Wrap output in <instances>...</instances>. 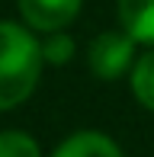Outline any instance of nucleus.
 Wrapping results in <instances>:
<instances>
[{
  "instance_id": "obj_1",
  "label": "nucleus",
  "mask_w": 154,
  "mask_h": 157,
  "mask_svg": "<svg viewBox=\"0 0 154 157\" xmlns=\"http://www.w3.org/2000/svg\"><path fill=\"white\" fill-rule=\"evenodd\" d=\"M42 42L29 26L0 23V112L26 103L42 77Z\"/></svg>"
},
{
  "instance_id": "obj_2",
  "label": "nucleus",
  "mask_w": 154,
  "mask_h": 157,
  "mask_svg": "<svg viewBox=\"0 0 154 157\" xmlns=\"http://www.w3.org/2000/svg\"><path fill=\"white\" fill-rule=\"evenodd\" d=\"M135 45L129 32H103L90 42L87 48V64L100 80H116L125 71L135 67Z\"/></svg>"
},
{
  "instance_id": "obj_3",
  "label": "nucleus",
  "mask_w": 154,
  "mask_h": 157,
  "mask_svg": "<svg viewBox=\"0 0 154 157\" xmlns=\"http://www.w3.org/2000/svg\"><path fill=\"white\" fill-rule=\"evenodd\" d=\"M19 16L26 19V26L36 32H64L67 26L77 19L83 0H16Z\"/></svg>"
},
{
  "instance_id": "obj_4",
  "label": "nucleus",
  "mask_w": 154,
  "mask_h": 157,
  "mask_svg": "<svg viewBox=\"0 0 154 157\" xmlns=\"http://www.w3.org/2000/svg\"><path fill=\"white\" fill-rule=\"evenodd\" d=\"M122 32L138 45H154V0H116Z\"/></svg>"
},
{
  "instance_id": "obj_5",
  "label": "nucleus",
  "mask_w": 154,
  "mask_h": 157,
  "mask_svg": "<svg viewBox=\"0 0 154 157\" xmlns=\"http://www.w3.org/2000/svg\"><path fill=\"white\" fill-rule=\"evenodd\" d=\"M52 157H122V151L103 132H77L61 141Z\"/></svg>"
},
{
  "instance_id": "obj_6",
  "label": "nucleus",
  "mask_w": 154,
  "mask_h": 157,
  "mask_svg": "<svg viewBox=\"0 0 154 157\" xmlns=\"http://www.w3.org/2000/svg\"><path fill=\"white\" fill-rule=\"evenodd\" d=\"M132 93L144 109L154 112V48L135 61L132 67Z\"/></svg>"
},
{
  "instance_id": "obj_7",
  "label": "nucleus",
  "mask_w": 154,
  "mask_h": 157,
  "mask_svg": "<svg viewBox=\"0 0 154 157\" xmlns=\"http://www.w3.org/2000/svg\"><path fill=\"white\" fill-rule=\"evenodd\" d=\"M0 157H42V151L32 135L6 128V132H0Z\"/></svg>"
},
{
  "instance_id": "obj_8",
  "label": "nucleus",
  "mask_w": 154,
  "mask_h": 157,
  "mask_svg": "<svg viewBox=\"0 0 154 157\" xmlns=\"http://www.w3.org/2000/svg\"><path fill=\"white\" fill-rule=\"evenodd\" d=\"M71 55H74V39L67 32L45 35V42H42V58H45V64H67Z\"/></svg>"
}]
</instances>
